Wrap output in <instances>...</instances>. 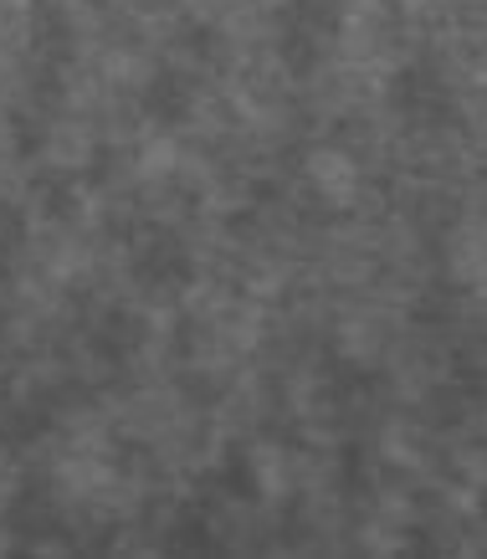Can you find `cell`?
Segmentation results:
<instances>
[{
  "mask_svg": "<svg viewBox=\"0 0 487 559\" xmlns=\"http://www.w3.org/2000/svg\"><path fill=\"white\" fill-rule=\"evenodd\" d=\"M134 277L154 293V298H165V293H180L190 277H195V262H190V252L180 247V241L154 237L150 247H139L134 252Z\"/></svg>",
  "mask_w": 487,
  "mask_h": 559,
  "instance_id": "6da1fadb",
  "label": "cell"
},
{
  "mask_svg": "<svg viewBox=\"0 0 487 559\" xmlns=\"http://www.w3.org/2000/svg\"><path fill=\"white\" fill-rule=\"evenodd\" d=\"M190 108H195V83L186 72H154L144 87V114L165 129H180L190 119Z\"/></svg>",
  "mask_w": 487,
  "mask_h": 559,
  "instance_id": "7a4b0ae2",
  "label": "cell"
},
{
  "mask_svg": "<svg viewBox=\"0 0 487 559\" xmlns=\"http://www.w3.org/2000/svg\"><path fill=\"white\" fill-rule=\"evenodd\" d=\"M93 344H98V355L108 359V365H123V359L144 344V319L114 308V313H103V329H93Z\"/></svg>",
  "mask_w": 487,
  "mask_h": 559,
  "instance_id": "3957f363",
  "label": "cell"
},
{
  "mask_svg": "<svg viewBox=\"0 0 487 559\" xmlns=\"http://www.w3.org/2000/svg\"><path fill=\"white\" fill-rule=\"evenodd\" d=\"M32 36H36V47L47 51V57H57V62L72 57V21L57 0H36L32 5Z\"/></svg>",
  "mask_w": 487,
  "mask_h": 559,
  "instance_id": "277c9868",
  "label": "cell"
},
{
  "mask_svg": "<svg viewBox=\"0 0 487 559\" xmlns=\"http://www.w3.org/2000/svg\"><path fill=\"white\" fill-rule=\"evenodd\" d=\"M51 411L47 401H21V406H5L0 411V441L5 447H26V441H36L41 431H47Z\"/></svg>",
  "mask_w": 487,
  "mask_h": 559,
  "instance_id": "5b68a950",
  "label": "cell"
},
{
  "mask_svg": "<svg viewBox=\"0 0 487 559\" xmlns=\"http://www.w3.org/2000/svg\"><path fill=\"white\" fill-rule=\"evenodd\" d=\"M319 57H323V36L293 21V26L283 32V62H287V72H313V68H319Z\"/></svg>",
  "mask_w": 487,
  "mask_h": 559,
  "instance_id": "8992f818",
  "label": "cell"
},
{
  "mask_svg": "<svg viewBox=\"0 0 487 559\" xmlns=\"http://www.w3.org/2000/svg\"><path fill=\"white\" fill-rule=\"evenodd\" d=\"M221 488L231 492V498H257V492H262V483H257V467H252V457H247L241 447H231V452L221 457Z\"/></svg>",
  "mask_w": 487,
  "mask_h": 559,
  "instance_id": "52a82bcc",
  "label": "cell"
},
{
  "mask_svg": "<svg viewBox=\"0 0 487 559\" xmlns=\"http://www.w3.org/2000/svg\"><path fill=\"white\" fill-rule=\"evenodd\" d=\"M21 237H26V216L16 205H0V252H16Z\"/></svg>",
  "mask_w": 487,
  "mask_h": 559,
  "instance_id": "ba28073f",
  "label": "cell"
},
{
  "mask_svg": "<svg viewBox=\"0 0 487 559\" xmlns=\"http://www.w3.org/2000/svg\"><path fill=\"white\" fill-rule=\"evenodd\" d=\"M72 201H78V195H72L68 180H47V186H41V211H47V216H68Z\"/></svg>",
  "mask_w": 487,
  "mask_h": 559,
  "instance_id": "9c48e42d",
  "label": "cell"
},
{
  "mask_svg": "<svg viewBox=\"0 0 487 559\" xmlns=\"http://www.w3.org/2000/svg\"><path fill=\"white\" fill-rule=\"evenodd\" d=\"M205 534H211V524H205L201 513H186V519L175 524V549H201Z\"/></svg>",
  "mask_w": 487,
  "mask_h": 559,
  "instance_id": "30bf717a",
  "label": "cell"
},
{
  "mask_svg": "<svg viewBox=\"0 0 487 559\" xmlns=\"http://www.w3.org/2000/svg\"><path fill=\"white\" fill-rule=\"evenodd\" d=\"M11 134H16L21 154H36V150H41V139H47V129H36V119H16V123H11Z\"/></svg>",
  "mask_w": 487,
  "mask_h": 559,
  "instance_id": "8fae6325",
  "label": "cell"
},
{
  "mask_svg": "<svg viewBox=\"0 0 487 559\" xmlns=\"http://www.w3.org/2000/svg\"><path fill=\"white\" fill-rule=\"evenodd\" d=\"M154 5H175V0H154Z\"/></svg>",
  "mask_w": 487,
  "mask_h": 559,
  "instance_id": "7c38bea8",
  "label": "cell"
}]
</instances>
